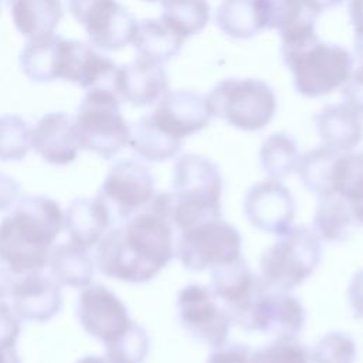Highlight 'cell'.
Here are the masks:
<instances>
[{
    "label": "cell",
    "mask_w": 363,
    "mask_h": 363,
    "mask_svg": "<svg viewBox=\"0 0 363 363\" xmlns=\"http://www.w3.org/2000/svg\"><path fill=\"white\" fill-rule=\"evenodd\" d=\"M67 38L50 34L28 40L20 54V67L34 82L61 79Z\"/></svg>",
    "instance_id": "obj_24"
},
{
    "label": "cell",
    "mask_w": 363,
    "mask_h": 363,
    "mask_svg": "<svg viewBox=\"0 0 363 363\" xmlns=\"http://www.w3.org/2000/svg\"><path fill=\"white\" fill-rule=\"evenodd\" d=\"M116 64L99 54L91 44L78 40H67L61 79L77 84L85 91L102 89L116 92Z\"/></svg>",
    "instance_id": "obj_16"
},
{
    "label": "cell",
    "mask_w": 363,
    "mask_h": 363,
    "mask_svg": "<svg viewBox=\"0 0 363 363\" xmlns=\"http://www.w3.org/2000/svg\"><path fill=\"white\" fill-rule=\"evenodd\" d=\"M20 332V316L9 303L0 301V346H16Z\"/></svg>",
    "instance_id": "obj_40"
},
{
    "label": "cell",
    "mask_w": 363,
    "mask_h": 363,
    "mask_svg": "<svg viewBox=\"0 0 363 363\" xmlns=\"http://www.w3.org/2000/svg\"><path fill=\"white\" fill-rule=\"evenodd\" d=\"M162 18H164L186 40L199 34L210 20L207 0H162Z\"/></svg>",
    "instance_id": "obj_33"
},
{
    "label": "cell",
    "mask_w": 363,
    "mask_h": 363,
    "mask_svg": "<svg viewBox=\"0 0 363 363\" xmlns=\"http://www.w3.org/2000/svg\"><path fill=\"white\" fill-rule=\"evenodd\" d=\"M31 147L50 164L72 163L81 149L74 119L64 112L45 113L31 129Z\"/></svg>",
    "instance_id": "obj_19"
},
{
    "label": "cell",
    "mask_w": 363,
    "mask_h": 363,
    "mask_svg": "<svg viewBox=\"0 0 363 363\" xmlns=\"http://www.w3.org/2000/svg\"><path fill=\"white\" fill-rule=\"evenodd\" d=\"M75 363H112L106 356H96V354H89L78 359Z\"/></svg>",
    "instance_id": "obj_48"
},
{
    "label": "cell",
    "mask_w": 363,
    "mask_h": 363,
    "mask_svg": "<svg viewBox=\"0 0 363 363\" xmlns=\"http://www.w3.org/2000/svg\"><path fill=\"white\" fill-rule=\"evenodd\" d=\"M349 16L354 31V50L363 62V0L349 1Z\"/></svg>",
    "instance_id": "obj_43"
},
{
    "label": "cell",
    "mask_w": 363,
    "mask_h": 363,
    "mask_svg": "<svg viewBox=\"0 0 363 363\" xmlns=\"http://www.w3.org/2000/svg\"><path fill=\"white\" fill-rule=\"evenodd\" d=\"M0 6H1V0H0Z\"/></svg>",
    "instance_id": "obj_51"
},
{
    "label": "cell",
    "mask_w": 363,
    "mask_h": 363,
    "mask_svg": "<svg viewBox=\"0 0 363 363\" xmlns=\"http://www.w3.org/2000/svg\"><path fill=\"white\" fill-rule=\"evenodd\" d=\"M31 147V128L18 115H0V162H20Z\"/></svg>",
    "instance_id": "obj_35"
},
{
    "label": "cell",
    "mask_w": 363,
    "mask_h": 363,
    "mask_svg": "<svg viewBox=\"0 0 363 363\" xmlns=\"http://www.w3.org/2000/svg\"><path fill=\"white\" fill-rule=\"evenodd\" d=\"M169 91V77L162 64L138 57L118 69V96L132 106H147Z\"/></svg>",
    "instance_id": "obj_20"
},
{
    "label": "cell",
    "mask_w": 363,
    "mask_h": 363,
    "mask_svg": "<svg viewBox=\"0 0 363 363\" xmlns=\"http://www.w3.org/2000/svg\"><path fill=\"white\" fill-rule=\"evenodd\" d=\"M347 299L357 318H363V268L354 272L347 286Z\"/></svg>",
    "instance_id": "obj_44"
},
{
    "label": "cell",
    "mask_w": 363,
    "mask_h": 363,
    "mask_svg": "<svg viewBox=\"0 0 363 363\" xmlns=\"http://www.w3.org/2000/svg\"><path fill=\"white\" fill-rule=\"evenodd\" d=\"M184 41L186 38L182 34L159 17L139 21L130 44H133L139 57L163 64L179 55Z\"/></svg>",
    "instance_id": "obj_25"
},
{
    "label": "cell",
    "mask_w": 363,
    "mask_h": 363,
    "mask_svg": "<svg viewBox=\"0 0 363 363\" xmlns=\"http://www.w3.org/2000/svg\"><path fill=\"white\" fill-rule=\"evenodd\" d=\"M128 145L139 157L147 162H164L182 150L183 140L167 135L146 113L130 128Z\"/></svg>",
    "instance_id": "obj_29"
},
{
    "label": "cell",
    "mask_w": 363,
    "mask_h": 363,
    "mask_svg": "<svg viewBox=\"0 0 363 363\" xmlns=\"http://www.w3.org/2000/svg\"><path fill=\"white\" fill-rule=\"evenodd\" d=\"M281 52L292 72L296 92L306 98H319L342 88L353 71L349 50L320 41L318 34L295 43H282Z\"/></svg>",
    "instance_id": "obj_4"
},
{
    "label": "cell",
    "mask_w": 363,
    "mask_h": 363,
    "mask_svg": "<svg viewBox=\"0 0 363 363\" xmlns=\"http://www.w3.org/2000/svg\"><path fill=\"white\" fill-rule=\"evenodd\" d=\"M223 177L214 162L187 153L173 167L169 221L180 231L221 217Z\"/></svg>",
    "instance_id": "obj_3"
},
{
    "label": "cell",
    "mask_w": 363,
    "mask_h": 363,
    "mask_svg": "<svg viewBox=\"0 0 363 363\" xmlns=\"http://www.w3.org/2000/svg\"><path fill=\"white\" fill-rule=\"evenodd\" d=\"M216 24L228 37L252 38L267 28L265 0H224L217 7Z\"/></svg>",
    "instance_id": "obj_26"
},
{
    "label": "cell",
    "mask_w": 363,
    "mask_h": 363,
    "mask_svg": "<svg viewBox=\"0 0 363 363\" xmlns=\"http://www.w3.org/2000/svg\"><path fill=\"white\" fill-rule=\"evenodd\" d=\"M20 199V183L0 172V211L11 208Z\"/></svg>",
    "instance_id": "obj_42"
},
{
    "label": "cell",
    "mask_w": 363,
    "mask_h": 363,
    "mask_svg": "<svg viewBox=\"0 0 363 363\" xmlns=\"http://www.w3.org/2000/svg\"><path fill=\"white\" fill-rule=\"evenodd\" d=\"M75 315L81 328L105 346L121 337L133 322L125 303L109 288L92 282L82 288Z\"/></svg>",
    "instance_id": "obj_12"
},
{
    "label": "cell",
    "mask_w": 363,
    "mask_h": 363,
    "mask_svg": "<svg viewBox=\"0 0 363 363\" xmlns=\"http://www.w3.org/2000/svg\"><path fill=\"white\" fill-rule=\"evenodd\" d=\"M150 340L143 326L132 322L115 342L105 346V356L112 363H143L149 354Z\"/></svg>",
    "instance_id": "obj_36"
},
{
    "label": "cell",
    "mask_w": 363,
    "mask_h": 363,
    "mask_svg": "<svg viewBox=\"0 0 363 363\" xmlns=\"http://www.w3.org/2000/svg\"><path fill=\"white\" fill-rule=\"evenodd\" d=\"M206 99L213 118H221L245 132L264 129L277 112L274 89L255 78H225L216 84Z\"/></svg>",
    "instance_id": "obj_5"
},
{
    "label": "cell",
    "mask_w": 363,
    "mask_h": 363,
    "mask_svg": "<svg viewBox=\"0 0 363 363\" xmlns=\"http://www.w3.org/2000/svg\"><path fill=\"white\" fill-rule=\"evenodd\" d=\"M149 115L162 130L180 140L200 132L213 119L206 95L184 89L167 91Z\"/></svg>",
    "instance_id": "obj_15"
},
{
    "label": "cell",
    "mask_w": 363,
    "mask_h": 363,
    "mask_svg": "<svg viewBox=\"0 0 363 363\" xmlns=\"http://www.w3.org/2000/svg\"><path fill=\"white\" fill-rule=\"evenodd\" d=\"M242 208L251 225L281 237L292 228L296 204L291 191L278 179L269 177L247 190Z\"/></svg>",
    "instance_id": "obj_14"
},
{
    "label": "cell",
    "mask_w": 363,
    "mask_h": 363,
    "mask_svg": "<svg viewBox=\"0 0 363 363\" xmlns=\"http://www.w3.org/2000/svg\"><path fill=\"white\" fill-rule=\"evenodd\" d=\"M0 363H21L16 346H0Z\"/></svg>",
    "instance_id": "obj_46"
},
{
    "label": "cell",
    "mask_w": 363,
    "mask_h": 363,
    "mask_svg": "<svg viewBox=\"0 0 363 363\" xmlns=\"http://www.w3.org/2000/svg\"><path fill=\"white\" fill-rule=\"evenodd\" d=\"M14 27L28 40L50 35L62 17L61 0H7Z\"/></svg>",
    "instance_id": "obj_27"
},
{
    "label": "cell",
    "mask_w": 363,
    "mask_h": 363,
    "mask_svg": "<svg viewBox=\"0 0 363 363\" xmlns=\"http://www.w3.org/2000/svg\"><path fill=\"white\" fill-rule=\"evenodd\" d=\"M145 1H162V0H145Z\"/></svg>",
    "instance_id": "obj_50"
},
{
    "label": "cell",
    "mask_w": 363,
    "mask_h": 363,
    "mask_svg": "<svg viewBox=\"0 0 363 363\" xmlns=\"http://www.w3.org/2000/svg\"><path fill=\"white\" fill-rule=\"evenodd\" d=\"M112 224L123 223L145 210L155 197V179L147 166L135 159H121L105 176L96 196Z\"/></svg>",
    "instance_id": "obj_9"
},
{
    "label": "cell",
    "mask_w": 363,
    "mask_h": 363,
    "mask_svg": "<svg viewBox=\"0 0 363 363\" xmlns=\"http://www.w3.org/2000/svg\"><path fill=\"white\" fill-rule=\"evenodd\" d=\"M16 277L17 275L0 258V301L10 295L11 288L16 282Z\"/></svg>",
    "instance_id": "obj_45"
},
{
    "label": "cell",
    "mask_w": 363,
    "mask_h": 363,
    "mask_svg": "<svg viewBox=\"0 0 363 363\" xmlns=\"http://www.w3.org/2000/svg\"><path fill=\"white\" fill-rule=\"evenodd\" d=\"M111 225V217L96 197H78L64 213V228L69 241L84 248L98 244Z\"/></svg>",
    "instance_id": "obj_23"
},
{
    "label": "cell",
    "mask_w": 363,
    "mask_h": 363,
    "mask_svg": "<svg viewBox=\"0 0 363 363\" xmlns=\"http://www.w3.org/2000/svg\"><path fill=\"white\" fill-rule=\"evenodd\" d=\"M206 363H255L254 350L242 343H224L208 354Z\"/></svg>",
    "instance_id": "obj_39"
},
{
    "label": "cell",
    "mask_w": 363,
    "mask_h": 363,
    "mask_svg": "<svg viewBox=\"0 0 363 363\" xmlns=\"http://www.w3.org/2000/svg\"><path fill=\"white\" fill-rule=\"evenodd\" d=\"M241 244L238 230L217 217L182 230L174 250L184 268L201 272L241 258Z\"/></svg>",
    "instance_id": "obj_8"
},
{
    "label": "cell",
    "mask_w": 363,
    "mask_h": 363,
    "mask_svg": "<svg viewBox=\"0 0 363 363\" xmlns=\"http://www.w3.org/2000/svg\"><path fill=\"white\" fill-rule=\"evenodd\" d=\"M67 6L85 28L91 45L118 51L132 43L138 23L116 0H67Z\"/></svg>",
    "instance_id": "obj_11"
},
{
    "label": "cell",
    "mask_w": 363,
    "mask_h": 363,
    "mask_svg": "<svg viewBox=\"0 0 363 363\" xmlns=\"http://www.w3.org/2000/svg\"><path fill=\"white\" fill-rule=\"evenodd\" d=\"M176 306L180 325L196 342L211 349L227 342L233 319L208 286H183L177 294Z\"/></svg>",
    "instance_id": "obj_10"
},
{
    "label": "cell",
    "mask_w": 363,
    "mask_h": 363,
    "mask_svg": "<svg viewBox=\"0 0 363 363\" xmlns=\"http://www.w3.org/2000/svg\"><path fill=\"white\" fill-rule=\"evenodd\" d=\"M10 296L13 309L20 319L44 323L62 309L61 285L40 272L20 275L16 279Z\"/></svg>",
    "instance_id": "obj_18"
},
{
    "label": "cell",
    "mask_w": 363,
    "mask_h": 363,
    "mask_svg": "<svg viewBox=\"0 0 363 363\" xmlns=\"http://www.w3.org/2000/svg\"><path fill=\"white\" fill-rule=\"evenodd\" d=\"M51 277L60 285L85 288L94 278V259L86 248L74 242L52 245L48 257Z\"/></svg>",
    "instance_id": "obj_28"
},
{
    "label": "cell",
    "mask_w": 363,
    "mask_h": 363,
    "mask_svg": "<svg viewBox=\"0 0 363 363\" xmlns=\"http://www.w3.org/2000/svg\"><path fill=\"white\" fill-rule=\"evenodd\" d=\"M79 147L109 160L130 138V126L121 112L119 96L111 91H86L74 116Z\"/></svg>",
    "instance_id": "obj_6"
},
{
    "label": "cell",
    "mask_w": 363,
    "mask_h": 363,
    "mask_svg": "<svg viewBox=\"0 0 363 363\" xmlns=\"http://www.w3.org/2000/svg\"><path fill=\"white\" fill-rule=\"evenodd\" d=\"M313 119L323 145L336 152H350L363 139V116L345 102L325 105Z\"/></svg>",
    "instance_id": "obj_21"
},
{
    "label": "cell",
    "mask_w": 363,
    "mask_h": 363,
    "mask_svg": "<svg viewBox=\"0 0 363 363\" xmlns=\"http://www.w3.org/2000/svg\"><path fill=\"white\" fill-rule=\"evenodd\" d=\"M335 194L349 203L363 200V152L339 153L333 174Z\"/></svg>",
    "instance_id": "obj_34"
},
{
    "label": "cell",
    "mask_w": 363,
    "mask_h": 363,
    "mask_svg": "<svg viewBox=\"0 0 363 363\" xmlns=\"http://www.w3.org/2000/svg\"><path fill=\"white\" fill-rule=\"evenodd\" d=\"M339 153L323 145L299 155L295 172L306 190L318 196V199L335 194L333 174Z\"/></svg>",
    "instance_id": "obj_30"
},
{
    "label": "cell",
    "mask_w": 363,
    "mask_h": 363,
    "mask_svg": "<svg viewBox=\"0 0 363 363\" xmlns=\"http://www.w3.org/2000/svg\"><path fill=\"white\" fill-rule=\"evenodd\" d=\"M64 227L60 204L47 196H24L0 220V258L16 274L45 268L55 238Z\"/></svg>",
    "instance_id": "obj_2"
},
{
    "label": "cell",
    "mask_w": 363,
    "mask_h": 363,
    "mask_svg": "<svg viewBox=\"0 0 363 363\" xmlns=\"http://www.w3.org/2000/svg\"><path fill=\"white\" fill-rule=\"evenodd\" d=\"M308 350L294 339H277L254 352L255 363H309Z\"/></svg>",
    "instance_id": "obj_38"
},
{
    "label": "cell",
    "mask_w": 363,
    "mask_h": 363,
    "mask_svg": "<svg viewBox=\"0 0 363 363\" xmlns=\"http://www.w3.org/2000/svg\"><path fill=\"white\" fill-rule=\"evenodd\" d=\"M267 28L279 33L282 43H295L316 34L320 10L312 0H265Z\"/></svg>",
    "instance_id": "obj_22"
},
{
    "label": "cell",
    "mask_w": 363,
    "mask_h": 363,
    "mask_svg": "<svg viewBox=\"0 0 363 363\" xmlns=\"http://www.w3.org/2000/svg\"><path fill=\"white\" fill-rule=\"evenodd\" d=\"M357 349L354 340L345 332H328L309 353L312 363H354Z\"/></svg>",
    "instance_id": "obj_37"
},
{
    "label": "cell",
    "mask_w": 363,
    "mask_h": 363,
    "mask_svg": "<svg viewBox=\"0 0 363 363\" xmlns=\"http://www.w3.org/2000/svg\"><path fill=\"white\" fill-rule=\"evenodd\" d=\"M305 309L298 298L284 291L264 289L238 325L277 339H295L305 325Z\"/></svg>",
    "instance_id": "obj_13"
},
{
    "label": "cell",
    "mask_w": 363,
    "mask_h": 363,
    "mask_svg": "<svg viewBox=\"0 0 363 363\" xmlns=\"http://www.w3.org/2000/svg\"><path fill=\"white\" fill-rule=\"evenodd\" d=\"M299 159L296 140L285 132L267 136L259 149V163L271 179H284L295 172Z\"/></svg>",
    "instance_id": "obj_32"
},
{
    "label": "cell",
    "mask_w": 363,
    "mask_h": 363,
    "mask_svg": "<svg viewBox=\"0 0 363 363\" xmlns=\"http://www.w3.org/2000/svg\"><path fill=\"white\" fill-rule=\"evenodd\" d=\"M320 258L322 244L316 233L303 225L292 227L262 252L261 279L268 289L289 292L313 274Z\"/></svg>",
    "instance_id": "obj_7"
},
{
    "label": "cell",
    "mask_w": 363,
    "mask_h": 363,
    "mask_svg": "<svg viewBox=\"0 0 363 363\" xmlns=\"http://www.w3.org/2000/svg\"><path fill=\"white\" fill-rule=\"evenodd\" d=\"M345 104L363 116V62L352 71L349 79L342 86Z\"/></svg>",
    "instance_id": "obj_41"
},
{
    "label": "cell",
    "mask_w": 363,
    "mask_h": 363,
    "mask_svg": "<svg viewBox=\"0 0 363 363\" xmlns=\"http://www.w3.org/2000/svg\"><path fill=\"white\" fill-rule=\"evenodd\" d=\"M176 255L172 224L147 207L96 244L95 264L108 278L142 284L155 278Z\"/></svg>",
    "instance_id": "obj_1"
},
{
    "label": "cell",
    "mask_w": 363,
    "mask_h": 363,
    "mask_svg": "<svg viewBox=\"0 0 363 363\" xmlns=\"http://www.w3.org/2000/svg\"><path fill=\"white\" fill-rule=\"evenodd\" d=\"M354 221L350 203L337 194H332L319 199L313 216V231L320 240L342 242L350 235Z\"/></svg>",
    "instance_id": "obj_31"
},
{
    "label": "cell",
    "mask_w": 363,
    "mask_h": 363,
    "mask_svg": "<svg viewBox=\"0 0 363 363\" xmlns=\"http://www.w3.org/2000/svg\"><path fill=\"white\" fill-rule=\"evenodd\" d=\"M312 3H313L320 11H325V10H328V9L339 7L340 4L345 3V0H312Z\"/></svg>",
    "instance_id": "obj_47"
},
{
    "label": "cell",
    "mask_w": 363,
    "mask_h": 363,
    "mask_svg": "<svg viewBox=\"0 0 363 363\" xmlns=\"http://www.w3.org/2000/svg\"><path fill=\"white\" fill-rule=\"evenodd\" d=\"M208 288L237 323L245 316L258 294L268 289L242 258L211 269Z\"/></svg>",
    "instance_id": "obj_17"
},
{
    "label": "cell",
    "mask_w": 363,
    "mask_h": 363,
    "mask_svg": "<svg viewBox=\"0 0 363 363\" xmlns=\"http://www.w3.org/2000/svg\"><path fill=\"white\" fill-rule=\"evenodd\" d=\"M350 207H352V213H353L354 220L359 221L360 224H363V200L350 203Z\"/></svg>",
    "instance_id": "obj_49"
}]
</instances>
